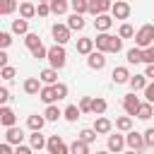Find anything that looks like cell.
Instances as JSON below:
<instances>
[{
    "mask_svg": "<svg viewBox=\"0 0 154 154\" xmlns=\"http://www.w3.org/2000/svg\"><path fill=\"white\" fill-rule=\"evenodd\" d=\"M94 43H96V48L101 53H120V48H123V38L111 36V34H99L94 38Z\"/></svg>",
    "mask_w": 154,
    "mask_h": 154,
    "instance_id": "cell-1",
    "label": "cell"
},
{
    "mask_svg": "<svg viewBox=\"0 0 154 154\" xmlns=\"http://www.w3.org/2000/svg\"><path fill=\"white\" fill-rule=\"evenodd\" d=\"M135 46L142 48V51H147L149 46H154V24H144V26L137 29V34H135Z\"/></svg>",
    "mask_w": 154,
    "mask_h": 154,
    "instance_id": "cell-2",
    "label": "cell"
},
{
    "mask_svg": "<svg viewBox=\"0 0 154 154\" xmlns=\"http://www.w3.org/2000/svg\"><path fill=\"white\" fill-rule=\"evenodd\" d=\"M65 60H67V53H65L63 46L55 43V46L48 48V63H51L53 70H63V67H65Z\"/></svg>",
    "mask_w": 154,
    "mask_h": 154,
    "instance_id": "cell-3",
    "label": "cell"
},
{
    "mask_svg": "<svg viewBox=\"0 0 154 154\" xmlns=\"http://www.w3.org/2000/svg\"><path fill=\"white\" fill-rule=\"evenodd\" d=\"M51 34H53V38H55L58 46H65V43L70 41V26H67V24H53Z\"/></svg>",
    "mask_w": 154,
    "mask_h": 154,
    "instance_id": "cell-4",
    "label": "cell"
},
{
    "mask_svg": "<svg viewBox=\"0 0 154 154\" xmlns=\"http://www.w3.org/2000/svg\"><path fill=\"white\" fill-rule=\"evenodd\" d=\"M125 144L130 147V152H140L142 147H147L144 144V135H140V132H128L125 135Z\"/></svg>",
    "mask_w": 154,
    "mask_h": 154,
    "instance_id": "cell-5",
    "label": "cell"
},
{
    "mask_svg": "<svg viewBox=\"0 0 154 154\" xmlns=\"http://www.w3.org/2000/svg\"><path fill=\"white\" fill-rule=\"evenodd\" d=\"M48 152H51V154H70V147L63 142V137L53 135V137L48 140Z\"/></svg>",
    "mask_w": 154,
    "mask_h": 154,
    "instance_id": "cell-6",
    "label": "cell"
},
{
    "mask_svg": "<svg viewBox=\"0 0 154 154\" xmlns=\"http://www.w3.org/2000/svg\"><path fill=\"white\" fill-rule=\"evenodd\" d=\"M140 106H142V101H140L135 94H128V96L123 99V108H125V113H128V116H137Z\"/></svg>",
    "mask_w": 154,
    "mask_h": 154,
    "instance_id": "cell-7",
    "label": "cell"
},
{
    "mask_svg": "<svg viewBox=\"0 0 154 154\" xmlns=\"http://www.w3.org/2000/svg\"><path fill=\"white\" fill-rule=\"evenodd\" d=\"M111 7H113V5H111L108 0H91V2H89V12H91L94 17H101V14H106Z\"/></svg>",
    "mask_w": 154,
    "mask_h": 154,
    "instance_id": "cell-8",
    "label": "cell"
},
{
    "mask_svg": "<svg viewBox=\"0 0 154 154\" xmlns=\"http://www.w3.org/2000/svg\"><path fill=\"white\" fill-rule=\"evenodd\" d=\"M111 14H113V19H128L130 17V5L128 2H113Z\"/></svg>",
    "mask_w": 154,
    "mask_h": 154,
    "instance_id": "cell-9",
    "label": "cell"
},
{
    "mask_svg": "<svg viewBox=\"0 0 154 154\" xmlns=\"http://www.w3.org/2000/svg\"><path fill=\"white\" fill-rule=\"evenodd\" d=\"M87 65H89L91 70H103V65H106V55H103L101 51H94V53L87 58Z\"/></svg>",
    "mask_w": 154,
    "mask_h": 154,
    "instance_id": "cell-10",
    "label": "cell"
},
{
    "mask_svg": "<svg viewBox=\"0 0 154 154\" xmlns=\"http://www.w3.org/2000/svg\"><path fill=\"white\" fill-rule=\"evenodd\" d=\"M38 79H41L46 87H55V84H58V70H53V67H46V70H41Z\"/></svg>",
    "mask_w": 154,
    "mask_h": 154,
    "instance_id": "cell-11",
    "label": "cell"
},
{
    "mask_svg": "<svg viewBox=\"0 0 154 154\" xmlns=\"http://www.w3.org/2000/svg\"><path fill=\"white\" fill-rule=\"evenodd\" d=\"M0 123L10 130V128H14V123H17V116H14V111L12 108H7V106H2L0 108Z\"/></svg>",
    "mask_w": 154,
    "mask_h": 154,
    "instance_id": "cell-12",
    "label": "cell"
},
{
    "mask_svg": "<svg viewBox=\"0 0 154 154\" xmlns=\"http://www.w3.org/2000/svg\"><path fill=\"white\" fill-rule=\"evenodd\" d=\"M22 140H24V132H22L19 128H10V130L5 132V142H7V144H17V147H22Z\"/></svg>",
    "mask_w": 154,
    "mask_h": 154,
    "instance_id": "cell-13",
    "label": "cell"
},
{
    "mask_svg": "<svg viewBox=\"0 0 154 154\" xmlns=\"http://www.w3.org/2000/svg\"><path fill=\"white\" fill-rule=\"evenodd\" d=\"M94 26H96V31L106 34V31L113 26V17H111V14H101V17H96V19H94Z\"/></svg>",
    "mask_w": 154,
    "mask_h": 154,
    "instance_id": "cell-14",
    "label": "cell"
},
{
    "mask_svg": "<svg viewBox=\"0 0 154 154\" xmlns=\"http://www.w3.org/2000/svg\"><path fill=\"white\" fill-rule=\"evenodd\" d=\"M94 46H96L94 38H77V53H82V55H87V58L94 53Z\"/></svg>",
    "mask_w": 154,
    "mask_h": 154,
    "instance_id": "cell-15",
    "label": "cell"
},
{
    "mask_svg": "<svg viewBox=\"0 0 154 154\" xmlns=\"http://www.w3.org/2000/svg\"><path fill=\"white\" fill-rule=\"evenodd\" d=\"M111 128H113V123H111L108 118H103V116H99V118L94 120V130H96L99 135H106V132H111Z\"/></svg>",
    "mask_w": 154,
    "mask_h": 154,
    "instance_id": "cell-16",
    "label": "cell"
},
{
    "mask_svg": "<svg viewBox=\"0 0 154 154\" xmlns=\"http://www.w3.org/2000/svg\"><path fill=\"white\" fill-rule=\"evenodd\" d=\"M125 137L123 135H108V152H123Z\"/></svg>",
    "mask_w": 154,
    "mask_h": 154,
    "instance_id": "cell-17",
    "label": "cell"
},
{
    "mask_svg": "<svg viewBox=\"0 0 154 154\" xmlns=\"http://www.w3.org/2000/svg\"><path fill=\"white\" fill-rule=\"evenodd\" d=\"M125 58H128V63H130V65H135V63H144V51L135 46V48H130V51L125 53Z\"/></svg>",
    "mask_w": 154,
    "mask_h": 154,
    "instance_id": "cell-18",
    "label": "cell"
},
{
    "mask_svg": "<svg viewBox=\"0 0 154 154\" xmlns=\"http://www.w3.org/2000/svg\"><path fill=\"white\" fill-rule=\"evenodd\" d=\"M41 89H43V87H41V79H38V77H29V79L24 82V91H26V94H41Z\"/></svg>",
    "mask_w": 154,
    "mask_h": 154,
    "instance_id": "cell-19",
    "label": "cell"
},
{
    "mask_svg": "<svg viewBox=\"0 0 154 154\" xmlns=\"http://www.w3.org/2000/svg\"><path fill=\"white\" fill-rule=\"evenodd\" d=\"M130 77H132V75L128 72V67H116V70H113V82H116V84H123V82L130 84Z\"/></svg>",
    "mask_w": 154,
    "mask_h": 154,
    "instance_id": "cell-20",
    "label": "cell"
},
{
    "mask_svg": "<svg viewBox=\"0 0 154 154\" xmlns=\"http://www.w3.org/2000/svg\"><path fill=\"white\" fill-rule=\"evenodd\" d=\"M38 99H41L43 103H48V106H53V101H58V96H55V89H53V87H43V89H41V94H38Z\"/></svg>",
    "mask_w": 154,
    "mask_h": 154,
    "instance_id": "cell-21",
    "label": "cell"
},
{
    "mask_svg": "<svg viewBox=\"0 0 154 154\" xmlns=\"http://www.w3.org/2000/svg\"><path fill=\"white\" fill-rule=\"evenodd\" d=\"M29 142H31V149H43V147H48V140H46L41 132H31V135H29Z\"/></svg>",
    "mask_w": 154,
    "mask_h": 154,
    "instance_id": "cell-22",
    "label": "cell"
},
{
    "mask_svg": "<svg viewBox=\"0 0 154 154\" xmlns=\"http://www.w3.org/2000/svg\"><path fill=\"white\" fill-rule=\"evenodd\" d=\"M34 14H36V5L34 2H22L19 5V17L22 19H31Z\"/></svg>",
    "mask_w": 154,
    "mask_h": 154,
    "instance_id": "cell-23",
    "label": "cell"
},
{
    "mask_svg": "<svg viewBox=\"0 0 154 154\" xmlns=\"http://www.w3.org/2000/svg\"><path fill=\"white\" fill-rule=\"evenodd\" d=\"M67 26H70V31H82L84 29V19H82V14H70V19H67Z\"/></svg>",
    "mask_w": 154,
    "mask_h": 154,
    "instance_id": "cell-24",
    "label": "cell"
},
{
    "mask_svg": "<svg viewBox=\"0 0 154 154\" xmlns=\"http://www.w3.org/2000/svg\"><path fill=\"white\" fill-rule=\"evenodd\" d=\"M147 77L144 75H135V77H130V87H132V94L135 91H140V89H147Z\"/></svg>",
    "mask_w": 154,
    "mask_h": 154,
    "instance_id": "cell-25",
    "label": "cell"
},
{
    "mask_svg": "<svg viewBox=\"0 0 154 154\" xmlns=\"http://www.w3.org/2000/svg\"><path fill=\"white\" fill-rule=\"evenodd\" d=\"M26 125H29V128H31L34 132H41V128L46 125V118H43V116H38V113H36V116H29Z\"/></svg>",
    "mask_w": 154,
    "mask_h": 154,
    "instance_id": "cell-26",
    "label": "cell"
},
{
    "mask_svg": "<svg viewBox=\"0 0 154 154\" xmlns=\"http://www.w3.org/2000/svg\"><path fill=\"white\" fill-rule=\"evenodd\" d=\"M24 43H26V48H29V51H36L38 46H43V43H41V38H38V34H31V31L24 36Z\"/></svg>",
    "mask_w": 154,
    "mask_h": 154,
    "instance_id": "cell-27",
    "label": "cell"
},
{
    "mask_svg": "<svg viewBox=\"0 0 154 154\" xmlns=\"http://www.w3.org/2000/svg\"><path fill=\"white\" fill-rule=\"evenodd\" d=\"M63 116H65V118H67L70 123H75V120H77V118L82 116V111H79V106H75V103H70V106H67V108L63 111Z\"/></svg>",
    "mask_w": 154,
    "mask_h": 154,
    "instance_id": "cell-28",
    "label": "cell"
},
{
    "mask_svg": "<svg viewBox=\"0 0 154 154\" xmlns=\"http://www.w3.org/2000/svg\"><path fill=\"white\" fill-rule=\"evenodd\" d=\"M116 128L123 130V132H132V118H130V116H120V118L116 120Z\"/></svg>",
    "mask_w": 154,
    "mask_h": 154,
    "instance_id": "cell-29",
    "label": "cell"
},
{
    "mask_svg": "<svg viewBox=\"0 0 154 154\" xmlns=\"http://www.w3.org/2000/svg\"><path fill=\"white\" fill-rule=\"evenodd\" d=\"M12 31H14V34H29V22L22 19V17L14 19V22H12Z\"/></svg>",
    "mask_w": 154,
    "mask_h": 154,
    "instance_id": "cell-30",
    "label": "cell"
},
{
    "mask_svg": "<svg viewBox=\"0 0 154 154\" xmlns=\"http://www.w3.org/2000/svg\"><path fill=\"white\" fill-rule=\"evenodd\" d=\"M60 116H63V111H60L55 103H53V106H46V111H43V118H46V120H58Z\"/></svg>",
    "mask_w": 154,
    "mask_h": 154,
    "instance_id": "cell-31",
    "label": "cell"
},
{
    "mask_svg": "<svg viewBox=\"0 0 154 154\" xmlns=\"http://www.w3.org/2000/svg\"><path fill=\"white\" fill-rule=\"evenodd\" d=\"M70 154H89V144H84L82 140H75L70 144Z\"/></svg>",
    "mask_w": 154,
    "mask_h": 154,
    "instance_id": "cell-32",
    "label": "cell"
},
{
    "mask_svg": "<svg viewBox=\"0 0 154 154\" xmlns=\"http://www.w3.org/2000/svg\"><path fill=\"white\" fill-rule=\"evenodd\" d=\"M106 108H108V103H106L103 99H99V96H96V99L91 101V113L101 116V113H106Z\"/></svg>",
    "mask_w": 154,
    "mask_h": 154,
    "instance_id": "cell-33",
    "label": "cell"
},
{
    "mask_svg": "<svg viewBox=\"0 0 154 154\" xmlns=\"http://www.w3.org/2000/svg\"><path fill=\"white\" fill-rule=\"evenodd\" d=\"M152 113H154L152 103H147V101H144V103L140 106V111H137V118H140V120H149V118H152Z\"/></svg>",
    "mask_w": 154,
    "mask_h": 154,
    "instance_id": "cell-34",
    "label": "cell"
},
{
    "mask_svg": "<svg viewBox=\"0 0 154 154\" xmlns=\"http://www.w3.org/2000/svg\"><path fill=\"white\" fill-rule=\"evenodd\" d=\"M79 140H82L84 144H91V142L96 140V130H94V128H84V130L79 132Z\"/></svg>",
    "mask_w": 154,
    "mask_h": 154,
    "instance_id": "cell-35",
    "label": "cell"
},
{
    "mask_svg": "<svg viewBox=\"0 0 154 154\" xmlns=\"http://www.w3.org/2000/svg\"><path fill=\"white\" fill-rule=\"evenodd\" d=\"M51 12L65 14V12H67V2H65V0H51Z\"/></svg>",
    "mask_w": 154,
    "mask_h": 154,
    "instance_id": "cell-36",
    "label": "cell"
},
{
    "mask_svg": "<svg viewBox=\"0 0 154 154\" xmlns=\"http://www.w3.org/2000/svg\"><path fill=\"white\" fill-rule=\"evenodd\" d=\"M70 7L75 10V14H84V12H89V2H87V0H72Z\"/></svg>",
    "mask_w": 154,
    "mask_h": 154,
    "instance_id": "cell-37",
    "label": "cell"
},
{
    "mask_svg": "<svg viewBox=\"0 0 154 154\" xmlns=\"http://www.w3.org/2000/svg\"><path fill=\"white\" fill-rule=\"evenodd\" d=\"M36 14H38V17H48V14H51V5H48V2H38V5H36Z\"/></svg>",
    "mask_w": 154,
    "mask_h": 154,
    "instance_id": "cell-38",
    "label": "cell"
},
{
    "mask_svg": "<svg viewBox=\"0 0 154 154\" xmlns=\"http://www.w3.org/2000/svg\"><path fill=\"white\" fill-rule=\"evenodd\" d=\"M118 36H120V38H130V36H135V29H132L130 24H123L120 31H118Z\"/></svg>",
    "mask_w": 154,
    "mask_h": 154,
    "instance_id": "cell-39",
    "label": "cell"
},
{
    "mask_svg": "<svg viewBox=\"0 0 154 154\" xmlns=\"http://www.w3.org/2000/svg\"><path fill=\"white\" fill-rule=\"evenodd\" d=\"M10 43H12V34H10V31H0V48L5 51Z\"/></svg>",
    "mask_w": 154,
    "mask_h": 154,
    "instance_id": "cell-40",
    "label": "cell"
},
{
    "mask_svg": "<svg viewBox=\"0 0 154 154\" xmlns=\"http://www.w3.org/2000/svg\"><path fill=\"white\" fill-rule=\"evenodd\" d=\"M53 89H55V96H58V101L67 96V84H63V82H58V84H55Z\"/></svg>",
    "mask_w": 154,
    "mask_h": 154,
    "instance_id": "cell-41",
    "label": "cell"
},
{
    "mask_svg": "<svg viewBox=\"0 0 154 154\" xmlns=\"http://www.w3.org/2000/svg\"><path fill=\"white\" fill-rule=\"evenodd\" d=\"M91 101H94V99H89V96H82V101H79V111H82V113L91 111Z\"/></svg>",
    "mask_w": 154,
    "mask_h": 154,
    "instance_id": "cell-42",
    "label": "cell"
},
{
    "mask_svg": "<svg viewBox=\"0 0 154 154\" xmlns=\"http://www.w3.org/2000/svg\"><path fill=\"white\" fill-rule=\"evenodd\" d=\"M144 144L147 147H154V128H147L144 130Z\"/></svg>",
    "mask_w": 154,
    "mask_h": 154,
    "instance_id": "cell-43",
    "label": "cell"
},
{
    "mask_svg": "<svg viewBox=\"0 0 154 154\" xmlns=\"http://www.w3.org/2000/svg\"><path fill=\"white\" fill-rule=\"evenodd\" d=\"M144 99H147V103H154V82L147 84V89H144Z\"/></svg>",
    "mask_w": 154,
    "mask_h": 154,
    "instance_id": "cell-44",
    "label": "cell"
},
{
    "mask_svg": "<svg viewBox=\"0 0 154 154\" xmlns=\"http://www.w3.org/2000/svg\"><path fill=\"white\" fill-rule=\"evenodd\" d=\"M31 55H34V58H38V60H41V58H48V48H43V46H38L36 51H31Z\"/></svg>",
    "mask_w": 154,
    "mask_h": 154,
    "instance_id": "cell-45",
    "label": "cell"
},
{
    "mask_svg": "<svg viewBox=\"0 0 154 154\" xmlns=\"http://www.w3.org/2000/svg\"><path fill=\"white\" fill-rule=\"evenodd\" d=\"M144 63H147V65H154V46H149V48L144 51Z\"/></svg>",
    "mask_w": 154,
    "mask_h": 154,
    "instance_id": "cell-46",
    "label": "cell"
},
{
    "mask_svg": "<svg viewBox=\"0 0 154 154\" xmlns=\"http://www.w3.org/2000/svg\"><path fill=\"white\" fill-rule=\"evenodd\" d=\"M0 75H2V79H12V77H14V67H10V65H7V67H2V70H0Z\"/></svg>",
    "mask_w": 154,
    "mask_h": 154,
    "instance_id": "cell-47",
    "label": "cell"
},
{
    "mask_svg": "<svg viewBox=\"0 0 154 154\" xmlns=\"http://www.w3.org/2000/svg\"><path fill=\"white\" fill-rule=\"evenodd\" d=\"M14 7H17V2H12V0H10V2H5V5L0 7V12H2V14H7V12H12Z\"/></svg>",
    "mask_w": 154,
    "mask_h": 154,
    "instance_id": "cell-48",
    "label": "cell"
},
{
    "mask_svg": "<svg viewBox=\"0 0 154 154\" xmlns=\"http://www.w3.org/2000/svg\"><path fill=\"white\" fill-rule=\"evenodd\" d=\"M7 101H10V91H7V89H5V87H2V89H0V103H2V106H5V103H7Z\"/></svg>",
    "mask_w": 154,
    "mask_h": 154,
    "instance_id": "cell-49",
    "label": "cell"
},
{
    "mask_svg": "<svg viewBox=\"0 0 154 154\" xmlns=\"http://www.w3.org/2000/svg\"><path fill=\"white\" fill-rule=\"evenodd\" d=\"M14 154H34V149H31V147H24V144H22V147H17V149H14Z\"/></svg>",
    "mask_w": 154,
    "mask_h": 154,
    "instance_id": "cell-50",
    "label": "cell"
},
{
    "mask_svg": "<svg viewBox=\"0 0 154 154\" xmlns=\"http://www.w3.org/2000/svg\"><path fill=\"white\" fill-rule=\"evenodd\" d=\"M7 60H10V58H7V53H5V51H0V70H2V67H7Z\"/></svg>",
    "mask_w": 154,
    "mask_h": 154,
    "instance_id": "cell-51",
    "label": "cell"
},
{
    "mask_svg": "<svg viewBox=\"0 0 154 154\" xmlns=\"http://www.w3.org/2000/svg\"><path fill=\"white\" fill-rule=\"evenodd\" d=\"M0 154H14V152H12V144H7V142L0 144Z\"/></svg>",
    "mask_w": 154,
    "mask_h": 154,
    "instance_id": "cell-52",
    "label": "cell"
},
{
    "mask_svg": "<svg viewBox=\"0 0 154 154\" xmlns=\"http://www.w3.org/2000/svg\"><path fill=\"white\" fill-rule=\"evenodd\" d=\"M144 77L154 82V65H147V70H144Z\"/></svg>",
    "mask_w": 154,
    "mask_h": 154,
    "instance_id": "cell-53",
    "label": "cell"
},
{
    "mask_svg": "<svg viewBox=\"0 0 154 154\" xmlns=\"http://www.w3.org/2000/svg\"><path fill=\"white\" fill-rule=\"evenodd\" d=\"M125 154H140V152H125Z\"/></svg>",
    "mask_w": 154,
    "mask_h": 154,
    "instance_id": "cell-54",
    "label": "cell"
},
{
    "mask_svg": "<svg viewBox=\"0 0 154 154\" xmlns=\"http://www.w3.org/2000/svg\"><path fill=\"white\" fill-rule=\"evenodd\" d=\"M96 154H108V152H96Z\"/></svg>",
    "mask_w": 154,
    "mask_h": 154,
    "instance_id": "cell-55",
    "label": "cell"
}]
</instances>
